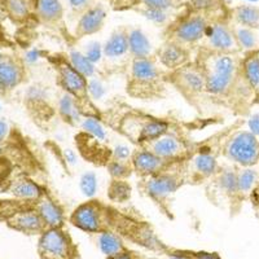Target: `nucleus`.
Returning a JSON list of instances; mask_svg holds the SVG:
<instances>
[{"label": "nucleus", "mask_w": 259, "mask_h": 259, "mask_svg": "<svg viewBox=\"0 0 259 259\" xmlns=\"http://www.w3.org/2000/svg\"><path fill=\"white\" fill-rule=\"evenodd\" d=\"M258 167H259V165H258Z\"/></svg>", "instance_id": "nucleus-52"}, {"label": "nucleus", "mask_w": 259, "mask_h": 259, "mask_svg": "<svg viewBox=\"0 0 259 259\" xmlns=\"http://www.w3.org/2000/svg\"><path fill=\"white\" fill-rule=\"evenodd\" d=\"M34 207L40 215L47 228L65 227L66 217H65L64 207L48 192H45L40 198L34 201Z\"/></svg>", "instance_id": "nucleus-19"}, {"label": "nucleus", "mask_w": 259, "mask_h": 259, "mask_svg": "<svg viewBox=\"0 0 259 259\" xmlns=\"http://www.w3.org/2000/svg\"><path fill=\"white\" fill-rule=\"evenodd\" d=\"M193 0H140V3L147 8H154V9H161V11H170L177 7H182V4L191 3Z\"/></svg>", "instance_id": "nucleus-35"}, {"label": "nucleus", "mask_w": 259, "mask_h": 259, "mask_svg": "<svg viewBox=\"0 0 259 259\" xmlns=\"http://www.w3.org/2000/svg\"><path fill=\"white\" fill-rule=\"evenodd\" d=\"M130 159H131L134 172L139 178H145L149 177V175L157 174L159 171L168 167L172 162H175L170 161V159L161 158V157L150 153V152L143 149V148H136L131 153V158Z\"/></svg>", "instance_id": "nucleus-17"}, {"label": "nucleus", "mask_w": 259, "mask_h": 259, "mask_svg": "<svg viewBox=\"0 0 259 259\" xmlns=\"http://www.w3.org/2000/svg\"><path fill=\"white\" fill-rule=\"evenodd\" d=\"M253 53H254V55H255L256 57H258V60H259V48H255V50L253 51Z\"/></svg>", "instance_id": "nucleus-46"}, {"label": "nucleus", "mask_w": 259, "mask_h": 259, "mask_svg": "<svg viewBox=\"0 0 259 259\" xmlns=\"http://www.w3.org/2000/svg\"><path fill=\"white\" fill-rule=\"evenodd\" d=\"M11 228L26 235H40L47 230L45 222L34 207V201H18L17 207L6 218Z\"/></svg>", "instance_id": "nucleus-15"}, {"label": "nucleus", "mask_w": 259, "mask_h": 259, "mask_svg": "<svg viewBox=\"0 0 259 259\" xmlns=\"http://www.w3.org/2000/svg\"><path fill=\"white\" fill-rule=\"evenodd\" d=\"M2 150H3V147H2V143H0V153H2Z\"/></svg>", "instance_id": "nucleus-50"}, {"label": "nucleus", "mask_w": 259, "mask_h": 259, "mask_svg": "<svg viewBox=\"0 0 259 259\" xmlns=\"http://www.w3.org/2000/svg\"><path fill=\"white\" fill-rule=\"evenodd\" d=\"M69 59H70L71 64H73L74 66H75V68L83 74V75L90 77L91 74H94L95 66L94 64H92L91 60H90L87 56H84V55H82V53L79 52H71Z\"/></svg>", "instance_id": "nucleus-34"}, {"label": "nucleus", "mask_w": 259, "mask_h": 259, "mask_svg": "<svg viewBox=\"0 0 259 259\" xmlns=\"http://www.w3.org/2000/svg\"><path fill=\"white\" fill-rule=\"evenodd\" d=\"M167 259H184V258H180V256H175V255H168Z\"/></svg>", "instance_id": "nucleus-47"}, {"label": "nucleus", "mask_w": 259, "mask_h": 259, "mask_svg": "<svg viewBox=\"0 0 259 259\" xmlns=\"http://www.w3.org/2000/svg\"><path fill=\"white\" fill-rule=\"evenodd\" d=\"M108 196L114 202H126L131 197V187L124 179H112L108 188Z\"/></svg>", "instance_id": "nucleus-31"}, {"label": "nucleus", "mask_w": 259, "mask_h": 259, "mask_svg": "<svg viewBox=\"0 0 259 259\" xmlns=\"http://www.w3.org/2000/svg\"><path fill=\"white\" fill-rule=\"evenodd\" d=\"M113 209L114 207L103 201L91 198L73 210L69 222L85 233L103 235L113 232Z\"/></svg>", "instance_id": "nucleus-7"}, {"label": "nucleus", "mask_w": 259, "mask_h": 259, "mask_svg": "<svg viewBox=\"0 0 259 259\" xmlns=\"http://www.w3.org/2000/svg\"><path fill=\"white\" fill-rule=\"evenodd\" d=\"M193 7V6H192ZM219 7V6H218ZM214 8H197L193 7V11L188 15L183 16L170 26L166 40L174 41L183 47L191 50L194 46L201 45L206 36L207 29L217 20H210L205 12Z\"/></svg>", "instance_id": "nucleus-8"}, {"label": "nucleus", "mask_w": 259, "mask_h": 259, "mask_svg": "<svg viewBox=\"0 0 259 259\" xmlns=\"http://www.w3.org/2000/svg\"><path fill=\"white\" fill-rule=\"evenodd\" d=\"M259 183V168L255 167H237V186L241 200L249 201L251 192Z\"/></svg>", "instance_id": "nucleus-25"}, {"label": "nucleus", "mask_w": 259, "mask_h": 259, "mask_svg": "<svg viewBox=\"0 0 259 259\" xmlns=\"http://www.w3.org/2000/svg\"><path fill=\"white\" fill-rule=\"evenodd\" d=\"M206 194L212 203H227L231 211H239L242 202L237 186V166L221 165L206 183Z\"/></svg>", "instance_id": "nucleus-11"}, {"label": "nucleus", "mask_w": 259, "mask_h": 259, "mask_svg": "<svg viewBox=\"0 0 259 259\" xmlns=\"http://www.w3.org/2000/svg\"><path fill=\"white\" fill-rule=\"evenodd\" d=\"M200 48L214 52L241 53L235 36V29L222 20H217L207 29L206 36L200 45Z\"/></svg>", "instance_id": "nucleus-16"}, {"label": "nucleus", "mask_w": 259, "mask_h": 259, "mask_svg": "<svg viewBox=\"0 0 259 259\" xmlns=\"http://www.w3.org/2000/svg\"><path fill=\"white\" fill-rule=\"evenodd\" d=\"M249 201H250L251 206H253V210L254 212H255L256 218L259 219V183H258V186L254 188V191L251 192Z\"/></svg>", "instance_id": "nucleus-40"}, {"label": "nucleus", "mask_w": 259, "mask_h": 259, "mask_svg": "<svg viewBox=\"0 0 259 259\" xmlns=\"http://www.w3.org/2000/svg\"><path fill=\"white\" fill-rule=\"evenodd\" d=\"M167 73L153 56L131 59L126 82L127 94L144 101L162 99L170 85Z\"/></svg>", "instance_id": "nucleus-2"}, {"label": "nucleus", "mask_w": 259, "mask_h": 259, "mask_svg": "<svg viewBox=\"0 0 259 259\" xmlns=\"http://www.w3.org/2000/svg\"><path fill=\"white\" fill-rule=\"evenodd\" d=\"M246 2H250V3H255V2H258V0H246Z\"/></svg>", "instance_id": "nucleus-49"}, {"label": "nucleus", "mask_w": 259, "mask_h": 259, "mask_svg": "<svg viewBox=\"0 0 259 259\" xmlns=\"http://www.w3.org/2000/svg\"><path fill=\"white\" fill-rule=\"evenodd\" d=\"M242 74L254 96V105L259 104V60L253 51L242 56Z\"/></svg>", "instance_id": "nucleus-21"}, {"label": "nucleus", "mask_w": 259, "mask_h": 259, "mask_svg": "<svg viewBox=\"0 0 259 259\" xmlns=\"http://www.w3.org/2000/svg\"><path fill=\"white\" fill-rule=\"evenodd\" d=\"M106 20V11L100 6L90 7L85 9L83 15L80 16L79 21L75 29L77 38H84V36L94 35L103 29Z\"/></svg>", "instance_id": "nucleus-20"}, {"label": "nucleus", "mask_w": 259, "mask_h": 259, "mask_svg": "<svg viewBox=\"0 0 259 259\" xmlns=\"http://www.w3.org/2000/svg\"><path fill=\"white\" fill-rule=\"evenodd\" d=\"M106 259H134L133 254H131V250L126 251V253L118 254V255H113V256H108Z\"/></svg>", "instance_id": "nucleus-43"}, {"label": "nucleus", "mask_w": 259, "mask_h": 259, "mask_svg": "<svg viewBox=\"0 0 259 259\" xmlns=\"http://www.w3.org/2000/svg\"><path fill=\"white\" fill-rule=\"evenodd\" d=\"M82 188L84 193L87 192L89 194H91L95 191V188H96V179H95L94 174H87L83 177Z\"/></svg>", "instance_id": "nucleus-39"}, {"label": "nucleus", "mask_w": 259, "mask_h": 259, "mask_svg": "<svg viewBox=\"0 0 259 259\" xmlns=\"http://www.w3.org/2000/svg\"><path fill=\"white\" fill-rule=\"evenodd\" d=\"M233 18L240 26L249 27V29H258L259 27V8L255 6H244L236 7L233 9Z\"/></svg>", "instance_id": "nucleus-28"}, {"label": "nucleus", "mask_w": 259, "mask_h": 259, "mask_svg": "<svg viewBox=\"0 0 259 259\" xmlns=\"http://www.w3.org/2000/svg\"><path fill=\"white\" fill-rule=\"evenodd\" d=\"M131 254H133L134 259H159V258H154V256L144 255V254L138 253V251H134V250H131Z\"/></svg>", "instance_id": "nucleus-45"}, {"label": "nucleus", "mask_w": 259, "mask_h": 259, "mask_svg": "<svg viewBox=\"0 0 259 259\" xmlns=\"http://www.w3.org/2000/svg\"><path fill=\"white\" fill-rule=\"evenodd\" d=\"M156 59L165 70H177V69L182 68L183 65L192 61L191 50L174 43V41L166 40L157 51Z\"/></svg>", "instance_id": "nucleus-18"}, {"label": "nucleus", "mask_w": 259, "mask_h": 259, "mask_svg": "<svg viewBox=\"0 0 259 259\" xmlns=\"http://www.w3.org/2000/svg\"><path fill=\"white\" fill-rule=\"evenodd\" d=\"M113 232L154 253L166 254L168 249V245L158 239L149 223L138 221L115 207L113 209Z\"/></svg>", "instance_id": "nucleus-6"}, {"label": "nucleus", "mask_w": 259, "mask_h": 259, "mask_svg": "<svg viewBox=\"0 0 259 259\" xmlns=\"http://www.w3.org/2000/svg\"><path fill=\"white\" fill-rule=\"evenodd\" d=\"M166 255H175L184 259H223L215 251L192 250V249H180V247L168 246Z\"/></svg>", "instance_id": "nucleus-32"}, {"label": "nucleus", "mask_w": 259, "mask_h": 259, "mask_svg": "<svg viewBox=\"0 0 259 259\" xmlns=\"http://www.w3.org/2000/svg\"><path fill=\"white\" fill-rule=\"evenodd\" d=\"M40 259H79V247L65 227L47 228L39 235Z\"/></svg>", "instance_id": "nucleus-12"}, {"label": "nucleus", "mask_w": 259, "mask_h": 259, "mask_svg": "<svg viewBox=\"0 0 259 259\" xmlns=\"http://www.w3.org/2000/svg\"><path fill=\"white\" fill-rule=\"evenodd\" d=\"M171 127L172 124L167 119L154 117L139 110H127L118 119L115 131L139 148L170 131Z\"/></svg>", "instance_id": "nucleus-5"}, {"label": "nucleus", "mask_w": 259, "mask_h": 259, "mask_svg": "<svg viewBox=\"0 0 259 259\" xmlns=\"http://www.w3.org/2000/svg\"><path fill=\"white\" fill-rule=\"evenodd\" d=\"M4 92H6V89H4L3 85L0 84V94H4Z\"/></svg>", "instance_id": "nucleus-48"}, {"label": "nucleus", "mask_w": 259, "mask_h": 259, "mask_svg": "<svg viewBox=\"0 0 259 259\" xmlns=\"http://www.w3.org/2000/svg\"><path fill=\"white\" fill-rule=\"evenodd\" d=\"M2 59H3V56H2V55H0V60H2Z\"/></svg>", "instance_id": "nucleus-51"}, {"label": "nucleus", "mask_w": 259, "mask_h": 259, "mask_svg": "<svg viewBox=\"0 0 259 259\" xmlns=\"http://www.w3.org/2000/svg\"><path fill=\"white\" fill-rule=\"evenodd\" d=\"M235 36L241 52H251L256 48V36L254 34L253 29L244 26L236 27Z\"/></svg>", "instance_id": "nucleus-33"}, {"label": "nucleus", "mask_w": 259, "mask_h": 259, "mask_svg": "<svg viewBox=\"0 0 259 259\" xmlns=\"http://www.w3.org/2000/svg\"><path fill=\"white\" fill-rule=\"evenodd\" d=\"M186 184L184 159H180V161L172 162L168 167L159 171L157 174L140 178L139 189L149 200L153 201L162 211L168 215L170 214V210H168L170 198Z\"/></svg>", "instance_id": "nucleus-4"}, {"label": "nucleus", "mask_w": 259, "mask_h": 259, "mask_svg": "<svg viewBox=\"0 0 259 259\" xmlns=\"http://www.w3.org/2000/svg\"><path fill=\"white\" fill-rule=\"evenodd\" d=\"M7 6L13 17L24 18L29 15V6L26 0H7Z\"/></svg>", "instance_id": "nucleus-36"}, {"label": "nucleus", "mask_w": 259, "mask_h": 259, "mask_svg": "<svg viewBox=\"0 0 259 259\" xmlns=\"http://www.w3.org/2000/svg\"><path fill=\"white\" fill-rule=\"evenodd\" d=\"M219 166L218 157L210 148L198 147L188 158L184 159L187 184L207 183L218 171Z\"/></svg>", "instance_id": "nucleus-14"}, {"label": "nucleus", "mask_w": 259, "mask_h": 259, "mask_svg": "<svg viewBox=\"0 0 259 259\" xmlns=\"http://www.w3.org/2000/svg\"><path fill=\"white\" fill-rule=\"evenodd\" d=\"M128 55L131 59L150 56V43L140 29L128 31Z\"/></svg>", "instance_id": "nucleus-26"}, {"label": "nucleus", "mask_w": 259, "mask_h": 259, "mask_svg": "<svg viewBox=\"0 0 259 259\" xmlns=\"http://www.w3.org/2000/svg\"><path fill=\"white\" fill-rule=\"evenodd\" d=\"M143 16L148 18V20L153 21V22H157V24H162L165 22L166 18H167V12L165 11H161V9H154V8H147L145 7L142 11Z\"/></svg>", "instance_id": "nucleus-37"}, {"label": "nucleus", "mask_w": 259, "mask_h": 259, "mask_svg": "<svg viewBox=\"0 0 259 259\" xmlns=\"http://www.w3.org/2000/svg\"><path fill=\"white\" fill-rule=\"evenodd\" d=\"M56 71V80L64 94L73 97L80 115L96 121H103V113L94 104L90 95L89 79L83 75L73 64L69 56L64 53H56L47 57Z\"/></svg>", "instance_id": "nucleus-3"}, {"label": "nucleus", "mask_w": 259, "mask_h": 259, "mask_svg": "<svg viewBox=\"0 0 259 259\" xmlns=\"http://www.w3.org/2000/svg\"><path fill=\"white\" fill-rule=\"evenodd\" d=\"M168 84L192 105L200 103L201 99L206 96V74L196 60H192L182 68L167 73Z\"/></svg>", "instance_id": "nucleus-10"}, {"label": "nucleus", "mask_w": 259, "mask_h": 259, "mask_svg": "<svg viewBox=\"0 0 259 259\" xmlns=\"http://www.w3.org/2000/svg\"><path fill=\"white\" fill-rule=\"evenodd\" d=\"M242 56L198 48L194 57L206 74L207 97L237 114H246L254 105V96L242 74Z\"/></svg>", "instance_id": "nucleus-1"}, {"label": "nucleus", "mask_w": 259, "mask_h": 259, "mask_svg": "<svg viewBox=\"0 0 259 259\" xmlns=\"http://www.w3.org/2000/svg\"><path fill=\"white\" fill-rule=\"evenodd\" d=\"M103 51L106 59H119L128 53V30L124 27L114 30Z\"/></svg>", "instance_id": "nucleus-23"}, {"label": "nucleus", "mask_w": 259, "mask_h": 259, "mask_svg": "<svg viewBox=\"0 0 259 259\" xmlns=\"http://www.w3.org/2000/svg\"><path fill=\"white\" fill-rule=\"evenodd\" d=\"M12 163L6 157L0 156V182L6 180L12 172Z\"/></svg>", "instance_id": "nucleus-38"}, {"label": "nucleus", "mask_w": 259, "mask_h": 259, "mask_svg": "<svg viewBox=\"0 0 259 259\" xmlns=\"http://www.w3.org/2000/svg\"><path fill=\"white\" fill-rule=\"evenodd\" d=\"M99 246H100L101 251H103L106 258L126 253V251L130 250L123 242V240H122L121 236L115 232H106L100 235V237H99Z\"/></svg>", "instance_id": "nucleus-27"}, {"label": "nucleus", "mask_w": 259, "mask_h": 259, "mask_svg": "<svg viewBox=\"0 0 259 259\" xmlns=\"http://www.w3.org/2000/svg\"><path fill=\"white\" fill-rule=\"evenodd\" d=\"M24 78V69L21 68V65L12 59H3L0 60V84L4 89L11 90L18 85Z\"/></svg>", "instance_id": "nucleus-24"}, {"label": "nucleus", "mask_w": 259, "mask_h": 259, "mask_svg": "<svg viewBox=\"0 0 259 259\" xmlns=\"http://www.w3.org/2000/svg\"><path fill=\"white\" fill-rule=\"evenodd\" d=\"M69 4H70V7L73 9H75V11H80V9H89L87 8V6H89L90 0H68Z\"/></svg>", "instance_id": "nucleus-41"}, {"label": "nucleus", "mask_w": 259, "mask_h": 259, "mask_svg": "<svg viewBox=\"0 0 259 259\" xmlns=\"http://www.w3.org/2000/svg\"><path fill=\"white\" fill-rule=\"evenodd\" d=\"M139 148H143L161 158L179 161V159L188 158L194 150L197 149L198 145L188 140L182 134L177 133L174 130H170L159 138L145 143L144 145Z\"/></svg>", "instance_id": "nucleus-13"}, {"label": "nucleus", "mask_w": 259, "mask_h": 259, "mask_svg": "<svg viewBox=\"0 0 259 259\" xmlns=\"http://www.w3.org/2000/svg\"><path fill=\"white\" fill-rule=\"evenodd\" d=\"M219 154L237 167H256L259 165L258 136L247 130L233 131L223 140Z\"/></svg>", "instance_id": "nucleus-9"}, {"label": "nucleus", "mask_w": 259, "mask_h": 259, "mask_svg": "<svg viewBox=\"0 0 259 259\" xmlns=\"http://www.w3.org/2000/svg\"><path fill=\"white\" fill-rule=\"evenodd\" d=\"M250 127H251V133H254L255 135H256V134H259V117H258V115H256V117H254L253 119H251Z\"/></svg>", "instance_id": "nucleus-44"}, {"label": "nucleus", "mask_w": 259, "mask_h": 259, "mask_svg": "<svg viewBox=\"0 0 259 259\" xmlns=\"http://www.w3.org/2000/svg\"><path fill=\"white\" fill-rule=\"evenodd\" d=\"M9 193H12L16 198L22 201H36L41 197V194L45 193L46 189L32 182L27 178H20L11 183L8 188Z\"/></svg>", "instance_id": "nucleus-22"}, {"label": "nucleus", "mask_w": 259, "mask_h": 259, "mask_svg": "<svg viewBox=\"0 0 259 259\" xmlns=\"http://www.w3.org/2000/svg\"><path fill=\"white\" fill-rule=\"evenodd\" d=\"M8 124L4 121H0V143H3V140L6 139V136L8 135Z\"/></svg>", "instance_id": "nucleus-42"}, {"label": "nucleus", "mask_w": 259, "mask_h": 259, "mask_svg": "<svg viewBox=\"0 0 259 259\" xmlns=\"http://www.w3.org/2000/svg\"><path fill=\"white\" fill-rule=\"evenodd\" d=\"M38 15L47 22H57L62 18L64 8L60 0H38Z\"/></svg>", "instance_id": "nucleus-29"}, {"label": "nucleus", "mask_w": 259, "mask_h": 259, "mask_svg": "<svg viewBox=\"0 0 259 259\" xmlns=\"http://www.w3.org/2000/svg\"><path fill=\"white\" fill-rule=\"evenodd\" d=\"M106 168L109 171L112 179H126L131 175V172H134L131 159L127 162L124 157H118L114 153L110 161L106 163Z\"/></svg>", "instance_id": "nucleus-30"}]
</instances>
